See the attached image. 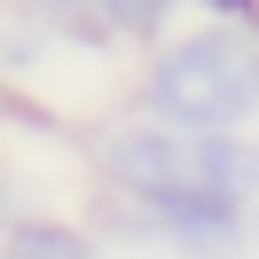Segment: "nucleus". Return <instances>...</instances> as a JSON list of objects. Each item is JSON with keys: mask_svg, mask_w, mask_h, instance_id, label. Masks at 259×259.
<instances>
[{"mask_svg": "<svg viewBox=\"0 0 259 259\" xmlns=\"http://www.w3.org/2000/svg\"><path fill=\"white\" fill-rule=\"evenodd\" d=\"M149 102H157L173 126L220 134V126H236L243 110H259V55L243 48L236 32H204V39H189V48H173L157 63Z\"/></svg>", "mask_w": 259, "mask_h": 259, "instance_id": "nucleus-2", "label": "nucleus"}, {"mask_svg": "<svg viewBox=\"0 0 259 259\" xmlns=\"http://www.w3.org/2000/svg\"><path fill=\"white\" fill-rule=\"evenodd\" d=\"M110 173L165 204L173 220H228L236 196L259 181V157L236 142H189V134H118Z\"/></svg>", "mask_w": 259, "mask_h": 259, "instance_id": "nucleus-1", "label": "nucleus"}, {"mask_svg": "<svg viewBox=\"0 0 259 259\" xmlns=\"http://www.w3.org/2000/svg\"><path fill=\"white\" fill-rule=\"evenodd\" d=\"M8 259H87V251L63 228H16V236H8Z\"/></svg>", "mask_w": 259, "mask_h": 259, "instance_id": "nucleus-3", "label": "nucleus"}]
</instances>
